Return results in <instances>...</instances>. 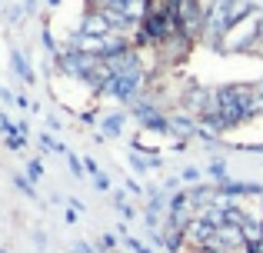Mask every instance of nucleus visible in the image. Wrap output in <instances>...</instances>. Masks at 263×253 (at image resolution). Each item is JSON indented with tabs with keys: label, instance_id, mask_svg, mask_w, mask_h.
<instances>
[{
	"label": "nucleus",
	"instance_id": "obj_1",
	"mask_svg": "<svg viewBox=\"0 0 263 253\" xmlns=\"http://www.w3.org/2000/svg\"><path fill=\"white\" fill-rule=\"evenodd\" d=\"M73 253H90V247H73Z\"/></svg>",
	"mask_w": 263,
	"mask_h": 253
}]
</instances>
